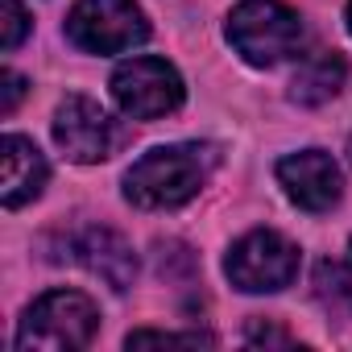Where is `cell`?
I'll return each instance as SVG.
<instances>
[{"instance_id":"5b68a950","label":"cell","mask_w":352,"mask_h":352,"mask_svg":"<svg viewBox=\"0 0 352 352\" xmlns=\"http://www.w3.org/2000/svg\"><path fill=\"white\" fill-rule=\"evenodd\" d=\"M67 38L87 54H124L149 38V21L133 0H75Z\"/></svg>"},{"instance_id":"52a82bcc","label":"cell","mask_w":352,"mask_h":352,"mask_svg":"<svg viewBox=\"0 0 352 352\" xmlns=\"http://www.w3.org/2000/svg\"><path fill=\"white\" fill-rule=\"evenodd\" d=\"M54 141L71 162H104L124 141L120 124L87 96H67L54 112Z\"/></svg>"},{"instance_id":"8992f818","label":"cell","mask_w":352,"mask_h":352,"mask_svg":"<svg viewBox=\"0 0 352 352\" xmlns=\"http://www.w3.org/2000/svg\"><path fill=\"white\" fill-rule=\"evenodd\" d=\"M183 75L166 58H129L112 75V100L133 120H157L183 104Z\"/></svg>"},{"instance_id":"e0dca14e","label":"cell","mask_w":352,"mask_h":352,"mask_svg":"<svg viewBox=\"0 0 352 352\" xmlns=\"http://www.w3.org/2000/svg\"><path fill=\"white\" fill-rule=\"evenodd\" d=\"M348 30H352V0H348Z\"/></svg>"},{"instance_id":"5bb4252c","label":"cell","mask_w":352,"mask_h":352,"mask_svg":"<svg viewBox=\"0 0 352 352\" xmlns=\"http://www.w3.org/2000/svg\"><path fill=\"white\" fill-rule=\"evenodd\" d=\"M245 340H249V344H278V348H286V344H290V336H286L282 327H274V323H261V319H253V323H249Z\"/></svg>"},{"instance_id":"30bf717a","label":"cell","mask_w":352,"mask_h":352,"mask_svg":"<svg viewBox=\"0 0 352 352\" xmlns=\"http://www.w3.org/2000/svg\"><path fill=\"white\" fill-rule=\"evenodd\" d=\"M0 153H5V191H0V199H5L9 212H17L42 195V187L50 179V166L38 153V145L21 133H9L0 141Z\"/></svg>"},{"instance_id":"ba28073f","label":"cell","mask_w":352,"mask_h":352,"mask_svg":"<svg viewBox=\"0 0 352 352\" xmlns=\"http://www.w3.org/2000/svg\"><path fill=\"white\" fill-rule=\"evenodd\" d=\"M278 183L302 212H327L340 199V170L331 153L323 149H302L278 162Z\"/></svg>"},{"instance_id":"7c38bea8","label":"cell","mask_w":352,"mask_h":352,"mask_svg":"<svg viewBox=\"0 0 352 352\" xmlns=\"http://www.w3.org/2000/svg\"><path fill=\"white\" fill-rule=\"evenodd\" d=\"M141 344H216V340L208 331H187V336H179V331H133L129 348H141Z\"/></svg>"},{"instance_id":"ac0fdd59","label":"cell","mask_w":352,"mask_h":352,"mask_svg":"<svg viewBox=\"0 0 352 352\" xmlns=\"http://www.w3.org/2000/svg\"><path fill=\"white\" fill-rule=\"evenodd\" d=\"M348 157H352V141H348Z\"/></svg>"},{"instance_id":"9a60e30c","label":"cell","mask_w":352,"mask_h":352,"mask_svg":"<svg viewBox=\"0 0 352 352\" xmlns=\"http://www.w3.org/2000/svg\"><path fill=\"white\" fill-rule=\"evenodd\" d=\"M331 270V282H336V294L348 302V311H352V245H348V257L340 261V265H327Z\"/></svg>"},{"instance_id":"2e32d148","label":"cell","mask_w":352,"mask_h":352,"mask_svg":"<svg viewBox=\"0 0 352 352\" xmlns=\"http://www.w3.org/2000/svg\"><path fill=\"white\" fill-rule=\"evenodd\" d=\"M21 91H25V79H21L17 71H5V104H0V112H5V116H13Z\"/></svg>"},{"instance_id":"8fae6325","label":"cell","mask_w":352,"mask_h":352,"mask_svg":"<svg viewBox=\"0 0 352 352\" xmlns=\"http://www.w3.org/2000/svg\"><path fill=\"white\" fill-rule=\"evenodd\" d=\"M344 79H348L344 58H340L336 50H319V54H311V58L294 71V79H290V100L302 104V108L327 104V100L344 87Z\"/></svg>"},{"instance_id":"6da1fadb","label":"cell","mask_w":352,"mask_h":352,"mask_svg":"<svg viewBox=\"0 0 352 352\" xmlns=\"http://www.w3.org/2000/svg\"><path fill=\"white\" fill-rule=\"evenodd\" d=\"M220 153L208 141H179V145H157L145 157H137L124 174V195L129 204L145 212H170L191 204L204 183L212 179Z\"/></svg>"},{"instance_id":"7a4b0ae2","label":"cell","mask_w":352,"mask_h":352,"mask_svg":"<svg viewBox=\"0 0 352 352\" xmlns=\"http://www.w3.org/2000/svg\"><path fill=\"white\" fill-rule=\"evenodd\" d=\"M228 42L245 63L278 67L302 50L307 30H302V17L286 9L282 0H245L228 17Z\"/></svg>"},{"instance_id":"9c48e42d","label":"cell","mask_w":352,"mask_h":352,"mask_svg":"<svg viewBox=\"0 0 352 352\" xmlns=\"http://www.w3.org/2000/svg\"><path fill=\"white\" fill-rule=\"evenodd\" d=\"M71 253L75 261H83L96 278H104L112 290H129L137 278V253L129 249L124 236H116L112 228H83L71 236Z\"/></svg>"},{"instance_id":"3957f363","label":"cell","mask_w":352,"mask_h":352,"mask_svg":"<svg viewBox=\"0 0 352 352\" xmlns=\"http://www.w3.org/2000/svg\"><path fill=\"white\" fill-rule=\"evenodd\" d=\"M100 331V311L87 294L79 290H50L42 294L21 327H17V348H46V352H67V348H87Z\"/></svg>"},{"instance_id":"277c9868","label":"cell","mask_w":352,"mask_h":352,"mask_svg":"<svg viewBox=\"0 0 352 352\" xmlns=\"http://www.w3.org/2000/svg\"><path fill=\"white\" fill-rule=\"evenodd\" d=\"M224 274L245 294H274L298 278V245L274 228H253L228 249Z\"/></svg>"},{"instance_id":"4fadbf2b","label":"cell","mask_w":352,"mask_h":352,"mask_svg":"<svg viewBox=\"0 0 352 352\" xmlns=\"http://www.w3.org/2000/svg\"><path fill=\"white\" fill-rule=\"evenodd\" d=\"M0 13H5V50H17L25 30H30V17L17 0H0Z\"/></svg>"}]
</instances>
